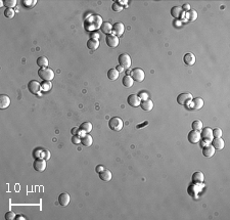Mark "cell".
I'll list each match as a JSON object with an SVG mask.
<instances>
[{"instance_id":"cell-17","label":"cell","mask_w":230,"mask_h":220,"mask_svg":"<svg viewBox=\"0 0 230 220\" xmlns=\"http://www.w3.org/2000/svg\"><path fill=\"white\" fill-rule=\"evenodd\" d=\"M191 103V109L192 110H200L204 107V100L200 97H196V98H192Z\"/></svg>"},{"instance_id":"cell-18","label":"cell","mask_w":230,"mask_h":220,"mask_svg":"<svg viewBox=\"0 0 230 220\" xmlns=\"http://www.w3.org/2000/svg\"><path fill=\"white\" fill-rule=\"evenodd\" d=\"M214 154H215V149L212 145H208L206 146H204L203 149V155L207 158H211L213 157Z\"/></svg>"},{"instance_id":"cell-46","label":"cell","mask_w":230,"mask_h":220,"mask_svg":"<svg viewBox=\"0 0 230 220\" xmlns=\"http://www.w3.org/2000/svg\"><path fill=\"white\" fill-rule=\"evenodd\" d=\"M15 219H17V220H26V218L24 217L23 215H18V216H17V217H15Z\"/></svg>"},{"instance_id":"cell-25","label":"cell","mask_w":230,"mask_h":220,"mask_svg":"<svg viewBox=\"0 0 230 220\" xmlns=\"http://www.w3.org/2000/svg\"><path fill=\"white\" fill-rule=\"evenodd\" d=\"M81 143L85 146H91L92 143H93V139H92V136L89 134H85L83 137L81 138Z\"/></svg>"},{"instance_id":"cell-38","label":"cell","mask_w":230,"mask_h":220,"mask_svg":"<svg viewBox=\"0 0 230 220\" xmlns=\"http://www.w3.org/2000/svg\"><path fill=\"white\" fill-rule=\"evenodd\" d=\"M4 217H5L6 220H14V219H15V217H17V215H15L14 212L9 211V212H6Z\"/></svg>"},{"instance_id":"cell-43","label":"cell","mask_w":230,"mask_h":220,"mask_svg":"<svg viewBox=\"0 0 230 220\" xmlns=\"http://www.w3.org/2000/svg\"><path fill=\"white\" fill-rule=\"evenodd\" d=\"M95 170H96L97 173L99 174L100 172H102L104 170V167H103V166H101V165H98V166H96V169H95Z\"/></svg>"},{"instance_id":"cell-36","label":"cell","mask_w":230,"mask_h":220,"mask_svg":"<svg viewBox=\"0 0 230 220\" xmlns=\"http://www.w3.org/2000/svg\"><path fill=\"white\" fill-rule=\"evenodd\" d=\"M51 86H52V84H51L50 81H45L44 83H42V84H41L42 90H44V91H48L49 89L51 88Z\"/></svg>"},{"instance_id":"cell-24","label":"cell","mask_w":230,"mask_h":220,"mask_svg":"<svg viewBox=\"0 0 230 220\" xmlns=\"http://www.w3.org/2000/svg\"><path fill=\"white\" fill-rule=\"evenodd\" d=\"M100 29H101V31L103 32L104 34H107V35H110L111 32H113V26H111V23H107V22L102 23Z\"/></svg>"},{"instance_id":"cell-27","label":"cell","mask_w":230,"mask_h":220,"mask_svg":"<svg viewBox=\"0 0 230 220\" xmlns=\"http://www.w3.org/2000/svg\"><path fill=\"white\" fill-rule=\"evenodd\" d=\"M92 128H93V126H92V124L90 122H83L81 125H80V130H82V131L85 133L91 132Z\"/></svg>"},{"instance_id":"cell-47","label":"cell","mask_w":230,"mask_h":220,"mask_svg":"<svg viewBox=\"0 0 230 220\" xmlns=\"http://www.w3.org/2000/svg\"><path fill=\"white\" fill-rule=\"evenodd\" d=\"M116 69H117V71L119 72V73H120V72H123V71H124V69H123V68H122V67H121V66H118V67H116Z\"/></svg>"},{"instance_id":"cell-22","label":"cell","mask_w":230,"mask_h":220,"mask_svg":"<svg viewBox=\"0 0 230 220\" xmlns=\"http://www.w3.org/2000/svg\"><path fill=\"white\" fill-rule=\"evenodd\" d=\"M99 45H100L99 40L92 39V38H90V39L87 41V47L90 50H96L98 47H99Z\"/></svg>"},{"instance_id":"cell-1","label":"cell","mask_w":230,"mask_h":220,"mask_svg":"<svg viewBox=\"0 0 230 220\" xmlns=\"http://www.w3.org/2000/svg\"><path fill=\"white\" fill-rule=\"evenodd\" d=\"M108 127L113 130V131H121L124 127L123 120L119 117H114L108 121Z\"/></svg>"},{"instance_id":"cell-4","label":"cell","mask_w":230,"mask_h":220,"mask_svg":"<svg viewBox=\"0 0 230 220\" xmlns=\"http://www.w3.org/2000/svg\"><path fill=\"white\" fill-rule=\"evenodd\" d=\"M130 76L132 79L136 82H142L145 78V73L142 69L140 68H135L130 72Z\"/></svg>"},{"instance_id":"cell-10","label":"cell","mask_w":230,"mask_h":220,"mask_svg":"<svg viewBox=\"0 0 230 220\" xmlns=\"http://www.w3.org/2000/svg\"><path fill=\"white\" fill-rule=\"evenodd\" d=\"M192 100V94L191 93H181L177 96V103L179 104H187Z\"/></svg>"},{"instance_id":"cell-2","label":"cell","mask_w":230,"mask_h":220,"mask_svg":"<svg viewBox=\"0 0 230 220\" xmlns=\"http://www.w3.org/2000/svg\"><path fill=\"white\" fill-rule=\"evenodd\" d=\"M118 62H119V66L122 67L124 70L130 69L131 65H132V59L128 53H121L118 57Z\"/></svg>"},{"instance_id":"cell-8","label":"cell","mask_w":230,"mask_h":220,"mask_svg":"<svg viewBox=\"0 0 230 220\" xmlns=\"http://www.w3.org/2000/svg\"><path fill=\"white\" fill-rule=\"evenodd\" d=\"M127 103L130 107L133 108H137L140 106V103H141V100L137 94H130L127 98Z\"/></svg>"},{"instance_id":"cell-44","label":"cell","mask_w":230,"mask_h":220,"mask_svg":"<svg viewBox=\"0 0 230 220\" xmlns=\"http://www.w3.org/2000/svg\"><path fill=\"white\" fill-rule=\"evenodd\" d=\"M182 9H183V11H184V10L189 11V10H190V5H189V4H187V3H185V4H183V6H182Z\"/></svg>"},{"instance_id":"cell-19","label":"cell","mask_w":230,"mask_h":220,"mask_svg":"<svg viewBox=\"0 0 230 220\" xmlns=\"http://www.w3.org/2000/svg\"><path fill=\"white\" fill-rule=\"evenodd\" d=\"M183 9H182L181 6H174L173 8L171 9V15L174 18H179L181 17H183Z\"/></svg>"},{"instance_id":"cell-16","label":"cell","mask_w":230,"mask_h":220,"mask_svg":"<svg viewBox=\"0 0 230 220\" xmlns=\"http://www.w3.org/2000/svg\"><path fill=\"white\" fill-rule=\"evenodd\" d=\"M140 107H141V109L145 112H151L153 109V103L151 100H141V103H140Z\"/></svg>"},{"instance_id":"cell-13","label":"cell","mask_w":230,"mask_h":220,"mask_svg":"<svg viewBox=\"0 0 230 220\" xmlns=\"http://www.w3.org/2000/svg\"><path fill=\"white\" fill-rule=\"evenodd\" d=\"M10 98H9L8 95L6 94H1L0 95V109L1 110H5L10 106Z\"/></svg>"},{"instance_id":"cell-12","label":"cell","mask_w":230,"mask_h":220,"mask_svg":"<svg viewBox=\"0 0 230 220\" xmlns=\"http://www.w3.org/2000/svg\"><path fill=\"white\" fill-rule=\"evenodd\" d=\"M124 31H125V26H124V24L120 23V22H118L113 26V35L117 37H121L123 36L124 34Z\"/></svg>"},{"instance_id":"cell-39","label":"cell","mask_w":230,"mask_h":220,"mask_svg":"<svg viewBox=\"0 0 230 220\" xmlns=\"http://www.w3.org/2000/svg\"><path fill=\"white\" fill-rule=\"evenodd\" d=\"M72 142L74 143V145H80V143H81V138H80L78 135H73Z\"/></svg>"},{"instance_id":"cell-7","label":"cell","mask_w":230,"mask_h":220,"mask_svg":"<svg viewBox=\"0 0 230 220\" xmlns=\"http://www.w3.org/2000/svg\"><path fill=\"white\" fill-rule=\"evenodd\" d=\"M105 43H107V46L111 47V48H115V47H117L120 43L119 37L115 36V35H111V34L107 35V37H105Z\"/></svg>"},{"instance_id":"cell-20","label":"cell","mask_w":230,"mask_h":220,"mask_svg":"<svg viewBox=\"0 0 230 220\" xmlns=\"http://www.w3.org/2000/svg\"><path fill=\"white\" fill-rule=\"evenodd\" d=\"M211 143H212V145L214 146V149H219V151L224 148V140H223L221 137L214 138L212 141H211Z\"/></svg>"},{"instance_id":"cell-3","label":"cell","mask_w":230,"mask_h":220,"mask_svg":"<svg viewBox=\"0 0 230 220\" xmlns=\"http://www.w3.org/2000/svg\"><path fill=\"white\" fill-rule=\"evenodd\" d=\"M38 76L44 81H51L54 78V72L50 68H40L38 70Z\"/></svg>"},{"instance_id":"cell-11","label":"cell","mask_w":230,"mask_h":220,"mask_svg":"<svg viewBox=\"0 0 230 220\" xmlns=\"http://www.w3.org/2000/svg\"><path fill=\"white\" fill-rule=\"evenodd\" d=\"M200 136L202 138H204V141L207 142H211L213 140V129L210 128V127H206V128L203 129L202 133H200Z\"/></svg>"},{"instance_id":"cell-5","label":"cell","mask_w":230,"mask_h":220,"mask_svg":"<svg viewBox=\"0 0 230 220\" xmlns=\"http://www.w3.org/2000/svg\"><path fill=\"white\" fill-rule=\"evenodd\" d=\"M28 89L32 94H40V91L42 87L41 84L36 80H31L28 83Z\"/></svg>"},{"instance_id":"cell-28","label":"cell","mask_w":230,"mask_h":220,"mask_svg":"<svg viewBox=\"0 0 230 220\" xmlns=\"http://www.w3.org/2000/svg\"><path fill=\"white\" fill-rule=\"evenodd\" d=\"M204 179V174L202 172H196V173H193L192 175V181L193 182H196V183H202Z\"/></svg>"},{"instance_id":"cell-15","label":"cell","mask_w":230,"mask_h":220,"mask_svg":"<svg viewBox=\"0 0 230 220\" xmlns=\"http://www.w3.org/2000/svg\"><path fill=\"white\" fill-rule=\"evenodd\" d=\"M183 62L186 66H193L196 63V55L192 52L185 53L183 56Z\"/></svg>"},{"instance_id":"cell-37","label":"cell","mask_w":230,"mask_h":220,"mask_svg":"<svg viewBox=\"0 0 230 220\" xmlns=\"http://www.w3.org/2000/svg\"><path fill=\"white\" fill-rule=\"evenodd\" d=\"M111 9H113L114 11H116V12H120V11H122L123 9H124V6L118 4V3L115 2L114 4H113V6H111Z\"/></svg>"},{"instance_id":"cell-42","label":"cell","mask_w":230,"mask_h":220,"mask_svg":"<svg viewBox=\"0 0 230 220\" xmlns=\"http://www.w3.org/2000/svg\"><path fill=\"white\" fill-rule=\"evenodd\" d=\"M80 132V128H78V127H75V128L72 129V134L73 135H78Z\"/></svg>"},{"instance_id":"cell-9","label":"cell","mask_w":230,"mask_h":220,"mask_svg":"<svg viewBox=\"0 0 230 220\" xmlns=\"http://www.w3.org/2000/svg\"><path fill=\"white\" fill-rule=\"evenodd\" d=\"M202 139V136H200V131L197 130H191V131L188 133V140H189L190 143H199Z\"/></svg>"},{"instance_id":"cell-45","label":"cell","mask_w":230,"mask_h":220,"mask_svg":"<svg viewBox=\"0 0 230 220\" xmlns=\"http://www.w3.org/2000/svg\"><path fill=\"white\" fill-rule=\"evenodd\" d=\"M49 158H50V153L45 149V151H44V158L43 159H45V160H48Z\"/></svg>"},{"instance_id":"cell-6","label":"cell","mask_w":230,"mask_h":220,"mask_svg":"<svg viewBox=\"0 0 230 220\" xmlns=\"http://www.w3.org/2000/svg\"><path fill=\"white\" fill-rule=\"evenodd\" d=\"M46 160L43 158H37L36 160L34 161L33 163V167L36 171L38 172H43L46 169Z\"/></svg>"},{"instance_id":"cell-32","label":"cell","mask_w":230,"mask_h":220,"mask_svg":"<svg viewBox=\"0 0 230 220\" xmlns=\"http://www.w3.org/2000/svg\"><path fill=\"white\" fill-rule=\"evenodd\" d=\"M2 3H3V5L6 6V8H12L17 5L18 2H17V0H4Z\"/></svg>"},{"instance_id":"cell-31","label":"cell","mask_w":230,"mask_h":220,"mask_svg":"<svg viewBox=\"0 0 230 220\" xmlns=\"http://www.w3.org/2000/svg\"><path fill=\"white\" fill-rule=\"evenodd\" d=\"M187 18H188V20H189L190 22H194L197 18V12L196 11V10H193V9H190L189 11H187Z\"/></svg>"},{"instance_id":"cell-23","label":"cell","mask_w":230,"mask_h":220,"mask_svg":"<svg viewBox=\"0 0 230 220\" xmlns=\"http://www.w3.org/2000/svg\"><path fill=\"white\" fill-rule=\"evenodd\" d=\"M107 78L110 79V80L114 81V80H117L118 78H119V72L117 71L116 68H111L107 71Z\"/></svg>"},{"instance_id":"cell-30","label":"cell","mask_w":230,"mask_h":220,"mask_svg":"<svg viewBox=\"0 0 230 220\" xmlns=\"http://www.w3.org/2000/svg\"><path fill=\"white\" fill-rule=\"evenodd\" d=\"M191 127H192L193 130H197V131H200V130L203 129L204 125H203V122L200 120H196V121H193L192 124H191Z\"/></svg>"},{"instance_id":"cell-40","label":"cell","mask_w":230,"mask_h":220,"mask_svg":"<svg viewBox=\"0 0 230 220\" xmlns=\"http://www.w3.org/2000/svg\"><path fill=\"white\" fill-rule=\"evenodd\" d=\"M138 96L140 97V100H147L148 98V94L146 93V92H141V93H139Z\"/></svg>"},{"instance_id":"cell-35","label":"cell","mask_w":230,"mask_h":220,"mask_svg":"<svg viewBox=\"0 0 230 220\" xmlns=\"http://www.w3.org/2000/svg\"><path fill=\"white\" fill-rule=\"evenodd\" d=\"M222 136V129L219 128V127H216V128L213 129V137H221Z\"/></svg>"},{"instance_id":"cell-41","label":"cell","mask_w":230,"mask_h":220,"mask_svg":"<svg viewBox=\"0 0 230 220\" xmlns=\"http://www.w3.org/2000/svg\"><path fill=\"white\" fill-rule=\"evenodd\" d=\"M90 37L92 38V39H96L98 40L100 38V35L97 33V32H92V33L90 34Z\"/></svg>"},{"instance_id":"cell-33","label":"cell","mask_w":230,"mask_h":220,"mask_svg":"<svg viewBox=\"0 0 230 220\" xmlns=\"http://www.w3.org/2000/svg\"><path fill=\"white\" fill-rule=\"evenodd\" d=\"M36 3H37L36 0H23V5L28 8L33 7V6L36 5Z\"/></svg>"},{"instance_id":"cell-26","label":"cell","mask_w":230,"mask_h":220,"mask_svg":"<svg viewBox=\"0 0 230 220\" xmlns=\"http://www.w3.org/2000/svg\"><path fill=\"white\" fill-rule=\"evenodd\" d=\"M122 83H123V85L125 86L126 88H130V87H132V86H133L134 80H133L132 77H131L130 75H126L125 77H123Z\"/></svg>"},{"instance_id":"cell-29","label":"cell","mask_w":230,"mask_h":220,"mask_svg":"<svg viewBox=\"0 0 230 220\" xmlns=\"http://www.w3.org/2000/svg\"><path fill=\"white\" fill-rule=\"evenodd\" d=\"M37 65L40 67V68H47L48 66V59L45 56H40L37 59Z\"/></svg>"},{"instance_id":"cell-21","label":"cell","mask_w":230,"mask_h":220,"mask_svg":"<svg viewBox=\"0 0 230 220\" xmlns=\"http://www.w3.org/2000/svg\"><path fill=\"white\" fill-rule=\"evenodd\" d=\"M111 177H113V175H111V172L110 170H107V169H104L103 171L99 173V178H100L102 181H105V182L110 181L111 179Z\"/></svg>"},{"instance_id":"cell-34","label":"cell","mask_w":230,"mask_h":220,"mask_svg":"<svg viewBox=\"0 0 230 220\" xmlns=\"http://www.w3.org/2000/svg\"><path fill=\"white\" fill-rule=\"evenodd\" d=\"M14 14H15V11L12 8H6L4 10V15H5V18H12L14 17Z\"/></svg>"},{"instance_id":"cell-14","label":"cell","mask_w":230,"mask_h":220,"mask_svg":"<svg viewBox=\"0 0 230 220\" xmlns=\"http://www.w3.org/2000/svg\"><path fill=\"white\" fill-rule=\"evenodd\" d=\"M70 201H71V198L68 193H63L59 196V203L60 206L67 207L70 204Z\"/></svg>"}]
</instances>
